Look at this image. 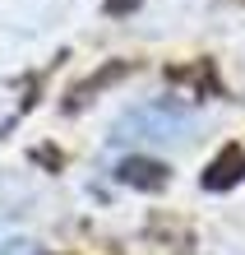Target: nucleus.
Instances as JSON below:
<instances>
[{
	"mask_svg": "<svg viewBox=\"0 0 245 255\" xmlns=\"http://www.w3.org/2000/svg\"><path fill=\"white\" fill-rule=\"evenodd\" d=\"M199 126H204V112L190 98L158 93V98H144L116 116L111 144H120V148H171V144H185Z\"/></svg>",
	"mask_w": 245,
	"mask_h": 255,
	"instance_id": "1",
	"label": "nucleus"
},
{
	"mask_svg": "<svg viewBox=\"0 0 245 255\" xmlns=\"http://www.w3.org/2000/svg\"><path fill=\"white\" fill-rule=\"evenodd\" d=\"M28 204H33V190L23 181H14V176H0V242L9 237L14 223L28 218Z\"/></svg>",
	"mask_w": 245,
	"mask_h": 255,
	"instance_id": "2",
	"label": "nucleus"
}]
</instances>
